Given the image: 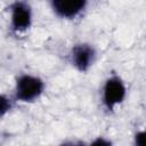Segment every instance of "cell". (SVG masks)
<instances>
[{"mask_svg":"<svg viewBox=\"0 0 146 146\" xmlns=\"http://www.w3.org/2000/svg\"><path fill=\"white\" fill-rule=\"evenodd\" d=\"M43 90V82L32 75H23L16 84V97L23 102H31L40 96Z\"/></svg>","mask_w":146,"mask_h":146,"instance_id":"obj_1","label":"cell"},{"mask_svg":"<svg viewBox=\"0 0 146 146\" xmlns=\"http://www.w3.org/2000/svg\"><path fill=\"white\" fill-rule=\"evenodd\" d=\"M124 84L117 76H112L106 81L103 90V99L108 110H112L116 104L121 103L124 98Z\"/></svg>","mask_w":146,"mask_h":146,"instance_id":"obj_2","label":"cell"},{"mask_svg":"<svg viewBox=\"0 0 146 146\" xmlns=\"http://www.w3.org/2000/svg\"><path fill=\"white\" fill-rule=\"evenodd\" d=\"M87 0H51L54 11L64 18L76 16L86 6Z\"/></svg>","mask_w":146,"mask_h":146,"instance_id":"obj_3","label":"cell"},{"mask_svg":"<svg viewBox=\"0 0 146 146\" xmlns=\"http://www.w3.org/2000/svg\"><path fill=\"white\" fill-rule=\"evenodd\" d=\"M11 24L15 30L22 31L26 30L31 24V10L30 7L22 2L17 1L11 6Z\"/></svg>","mask_w":146,"mask_h":146,"instance_id":"obj_4","label":"cell"},{"mask_svg":"<svg viewBox=\"0 0 146 146\" xmlns=\"http://www.w3.org/2000/svg\"><path fill=\"white\" fill-rule=\"evenodd\" d=\"M94 57H95V51L88 44H78L72 50L73 64L81 71H86L91 65Z\"/></svg>","mask_w":146,"mask_h":146,"instance_id":"obj_5","label":"cell"},{"mask_svg":"<svg viewBox=\"0 0 146 146\" xmlns=\"http://www.w3.org/2000/svg\"><path fill=\"white\" fill-rule=\"evenodd\" d=\"M135 141L139 146H146V131H140L136 135Z\"/></svg>","mask_w":146,"mask_h":146,"instance_id":"obj_6","label":"cell"}]
</instances>
